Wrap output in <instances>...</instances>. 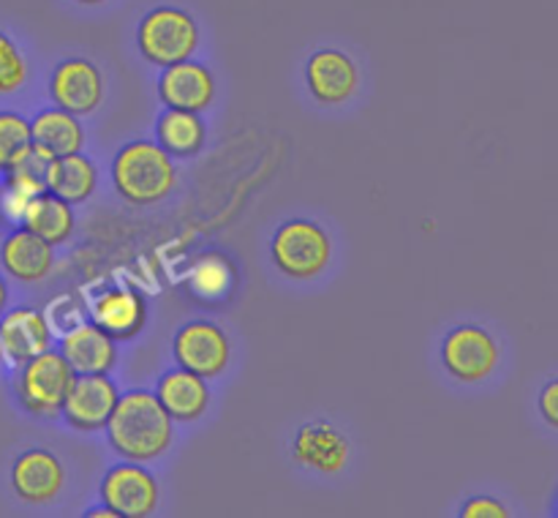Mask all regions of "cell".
Returning <instances> with one entry per match:
<instances>
[{"instance_id": "6da1fadb", "label": "cell", "mask_w": 558, "mask_h": 518, "mask_svg": "<svg viewBox=\"0 0 558 518\" xmlns=\"http://www.w3.org/2000/svg\"><path fill=\"white\" fill-rule=\"evenodd\" d=\"M172 423L156 393L131 390L118 398L112 418L107 423L109 445L125 461H156L172 445Z\"/></svg>"}, {"instance_id": "7a4b0ae2", "label": "cell", "mask_w": 558, "mask_h": 518, "mask_svg": "<svg viewBox=\"0 0 558 518\" xmlns=\"http://www.w3.org/2000/svg\"><path fill=\"white\" fill-rule=\"evenodd\" d=\"M118 194L131 205H156L174 189V164L158 142L136 140L120 147L112 161Z\"/></svg>"}, {"instance_id": "3957f363", "label": "cell", "mask_w": 558, "mask_h": 518, "mask_svg": "<svg viewBox=\"0 0 558 518\" xmlns=\"http://www.w3.org/2000/svg\"><path fill=\"white\" fill-rule=\"evenodd\" d=\"M76 371L71 369L63 352L54 349H44L36 358L25 360L16 374V396H20L22 407L41 418H54L63 412L65 396H69L71 385H74Z\"/></svg>"}, {"instance_id": "277c9868", "label": "cell", "mask_w": 558, "mask_h": 518, "mask_svg": "<svg viewBox=\"0 0 558 518\" xmlns=\"http://www.w3.org/2000/svg\"><path fill=\"white\" fill-rule=\"evenodd\" d=\"M142 55L156 65H172L180 60H189L199 47V27L194 16L174 5H158L145 20L140 22L136 31Z\"/></svg>"}, {"instance_id": "5b68a950", "label": "cell", "mask_w": 558, "mask_h": 518, "mask_svg": "<svg viewBox=\"0 0 558 518\" xmlns=\"http://www.w3.org/2000/svg\"><path fill=\"white\" fill-rule=\"evenodd\" d=\"M330 238L314 221H287L272 238V260L292 278H314L330 262Z\"/></svg>"}, {"instance_id": "8992f818", "label": "cell", "mask_w": 558, "mask_h": 518, "mask_svg": "<svg viewBox=\"0 0 558 518\" xmlns=\"http://www.w3.org/2000/svg\"><path fill=\"white\" fill-rule=\"evenodd\" d=\"M445 369L461 382H483L499 365V344L477 325L456 327L441 347Z\"/></svg>"}, {"instance_id": "52a82bcc", "label": "cell", "mask_w": 558, "mask_h": 518, "mask_svg": "<svg viewBox=\"0 0 558 518\" xmlns=\"http://www.w3.org/2000/svg\"><path fill=\"white\" fill-rule=\"evenodd\" d=\"M101 499L118 518H145L158 507V483L136 461L118 463L104 474Z\"/></svg>"}, {"instance_id": "ba28073f", "label": "cell", "mask_w": 558, "mask_h": 518, "mask_svg": "<svg viewBox=\"0 0 558 518\" xmlns=\"http://www.w3.org/2000/svg\"><path fill=\"white\" fill-rule=\"evenodd\" d=\"M174 360L180 369H189L194 374L213 380L223 374L229 365V338L213 322H189L174 336Z\"/></svg>"}, {"instance_id": "9c48e42d", "label": "cell", "mask_w": 558, "mask_h": 518, "mask_svg": "<svg viewBox=\"0 0 558 518\" xmlns=\"http://www.w3.org/2000/svg\"><path fill=\"white\" fill-rule=\"evenodd\" d=\"M118 398V387L107 374H76L63 403L65 423L80 431L107 429Z\"/></svg>"}, {"instance_id": "30bf717a", "label": "cell", "mask_w": 558, "mask_h": 518, "mask_svg": "<svg viewBox=\"0 0 558 518\" xmlns=\"http://www.w3.org/2000/svg\"><path fill=\"white\" fill-rule=\"evenodd\" d=\"M49 96L54 107L65 109L71 115H90L96 112L98 104L104 101V76L90 60L71 58L54 69L52 82H49Z\"/></svg>"}, {"instance_id": "8fae6325", "label": "cell", "mask_w": 558, "mask_h": 518, "mask_svg": "<svg viewBox=\"0 0 558 518\" xmlns=\"http://www.w3.org/2000/svg\"><path fill=\"white\" fill-rule=\"evenodd\" d=\"M93 322L114 341H131L147 322V303L134 287H109L90 309Z\"/></svg>"}, {"instance_id": "7c38bea8", "label": "cell", "mask_w": 558, "mask_h": 518, "mask_svg": "<svg viewBox=\"0 0 558 518\" xmlns=\"http://www.w3.org/2000/svg\"><path fill=\"white\" fill-rule=\"evenodd\" d=\"M65 483L63 463L54 453L49 450H27L22 453L11 469V485H14L16 496L27 505H44L52 502L60 494Z\"/></svg>"}, {"instance_id": "4fadbf2b", "label": "cell", "mask_w": 558, "mask_h": 518, "mask_svg": "<svg viewBox=\"0 0 558 518\" xmlns=\"http://www.w3.org/2000/svg\"><path fill=\"white\" fill-rule=\"evenodd\" d=\"M158 96L167 104V109H189V112H202L213 104L216 96V82L213 74L202 63L194 60H180L163 69L158 80Z\"/></svg>"}, {"instance_id": "5bb4252c", "label": "cell", "mask_w": 558, "mask_h": 518, "mask_svg": "<svg viewBox=\"0 0 558 518\" xmlns=\"http://www.w3.org/2000/svg\"><path fill=\"white\" fill-rule=\"evenodd\" d=\"M52 344V325L36 309H14L0 314V347L11 363H25Z\"/></svg>"}, {"instance_id": "9a60e30c", "label": "cell", "mask_w": 558, "mask_h": 518, "mask_svg": "<svg viewBox=\"0 0 558 518\" xmlns=\"http://www.w3.org/2000/svg\"><path fill=\"white\" fill-rule=\"evenodd\" d=\"M60 352L76 374H109L118 360L114 338L107 336L96 322H76L60 338Z\"/></svg>"}, {"instance_id": "2e32d148", "label": "cell", "mask_w": 558, "mask_h": 518, "mask_svg": "<svg viewBox=\"0 0 558 518\" xmlns=\"http://www.w3.org/2000/svg\"><path fill=\"white\" fill-rule=\"evenodd\" d=\"M311 93L322 104H341L357 87V65L341 49H319L311 55L305 69Z\"/></svg>"}, {"instance_id": "e0dca14e", "label": "cell", "mask_w": 558, "mask_h": 518, "mask_svg": "<svg viewBox=\"0 0 558 518\" xmlns=\"http://www.w3.org/2000/svg\"><path fill=\"white\" fill-rule=\"evenodd\" d=\"M294 458L316 472H341L349 458V442L341 431L327 420H314L303 425L294 436Z\"/></svg>"}, {"instance_id": "ac0fdd59", "label": "cell", "mask_w": 558, "mask_h": 518, "mask_svg": "<svg viewBox=\"0 0 558 518\" xmlns=\"http://www.w3.org/2000/svg\"><path fill=\"white\" fill-rule=\"evenodd\" d=\"M156 398L174 423H194L207 412L210 387H207L205 376L194 374L189 369H174L161 376L156 387Z\"/></svg>"}, {"instance_id": "d6986e66", "label": "cell", "mask_w": 558, "mask_h": 518, "mask_svg": "<svg viewBox=\"0 0 558 518\" xmlns=\"http://www.w3.org/2000/svg\"><path fill=\"white\" fill-rule=\"evenodd\" d=\"M0 262H3L5 273L14 276L16 281H41L52 270L54 251L47 240L22 227L3 240Z\"/></svg>"}, {"instance_id": "ffe728a7", "label": "cell", "mask_w": 558, "mask_h": 518, "mask_svg": "<svg viewBox=\"0 0 558 518\" xmlns=\"http://www.w3.org/2000/svg\"><path fill=\"white\" fill-rule=\"evenodd\" d=\"M31 131L33 147L47 153L49 158L80 153L82 145H85V129H82L80 118L60 107L38 112V118L31 123Z\"/></svg>"}, {"instance_id": "44dd1931", "label": "cell", "mask_w": 558, "mask_h": 518, "mask_svg": "<svg viewBox=\"0 0 558 518\" xmlns=\"http://www.w3.org/2000/svg\"><path fill=\"white\" fill-rule=\"evenodd\" d=\"M47 191L54 196L65 200L69 205H80V202L90 200L98 183L96 164L80 153H69V156L52 158L47 164Z\"/></svg>"}, {"instance_id": "7402d4cb", "label": "cell", "mask_w": 558, "mask_h": 518, "mask_svg": "<svg viewBox=\"0 0 558 518\" xmlns=\"http://www.w3.org/2000/svg\"><path fill=\"white\" fill-rule=\"evenodd\" d=\"M20 224L41 240H47L49 245H60L74 232V210H71L69 202L54 196L52 191H41L27 202Z\"/></svg>"}, {"instance_id": "603a6c76", "label": "cell", "mask_w": 558, "mask_h": 518, "mask_svg": "<svg viewBox=\"0 0 558 518\" xmlns=\"http://www.w3.org/2000/svg\"><path fill=\"white\" fill-rule=\"evenodd\" d=\"M158 145L169 153V156H194L202 145H205V123H202L199 112H189V109H167L156 125Z\"/></svg>"}, {"instance_id": "cb8c5ba5", "label": "cell", "mask_w": 558, "mask_h": 518, "mask_svg": "<svg viewBox=\"0 0 558 518\" xmlns=\"http://www.w3.org/2000/svg\"><path fill=\"white\" fill-rule=\"evenodd\" d=\"M189 281H191V289H194L199 298H207V300L223 298V294L232 289V281H234L232 262H229L223 254L196 256L194 265H191L189 270Z\"/></svg>"}, {"instance_id": "d4e9b609", "label": "cell", "mask_w": 558, "mask_h": 518, "mask_svg": "<svg viewBox=\"0 0 558 518\" xmlns=\"http://www.w3.org/2000/svg\"><path fill=\"white\" fill-rule=\"evenodd\" d=\"M33 150L31 120L20 112H0V172L20 167Z\"/></svg>"}, {"instance_id": "484cf974", "label": "cell", "mask_w": 558, "mask_h": 518, "mask_svg": "<svg viewBox=\"0 0 558 518\" xmlns=\"http://www.w3.org/2000/svg\"><path fill=\"white\" fill-rule=\"evenodd\" d=\"M27 80V63L16 44L0 31V96L14 93L25 85Z\"/></svg>"}, {"instance_id": "4316f807", "label": "cell", "mask_w": 558, "mask_h": 518, "mask_svg": "<svg viewBox=\"0 0 558 518\" xmlns=\"http://www.w3.org/2000/svg\"><path fill=\"white\" fill-rule=\"evenodd\" d=\"M507 507L499 499H490V496H474L463 507V518H507Z\"/></svg>"}, {"instance_id": "83f0119b", "label": "cell", "mask_w": 558, "mask_h": 518, "mask_svg": "<svg viewBox=\"0 0 558 518\" xmlns=\"http://www.w3.org/2000/svg\"><path fill=\"white\" fill-rule=\"evenodd\" d=\"M539 412H543L545 423L558 431V376L550 380L548 385L543 387V393H539Z\"/></svg>"}, {"instance_id": "f1b7e54d", "label": "cell", "mask_w": 558, "mask_h": 518, "mask_svg": "<svg viewBox=\"0 0 558 518\" xmlns=\"http://www.w3.org/2000/svg\"><path fill=\"white\" fill-rule=\"evenodd\" d=\"M87 516H90V518H118V513H114L112 507L104 505V510H90Z\"/></svg>"}, {"instance_id": "f546056e", "label": "cell", "mask_w": 558, "mask_h": 518, "mask_svg": "<svg viewBox=\"0 0 558 518\" xmlns=\"http://www.w3.org/2000/svg\"><path fill=\"white\" fill-rule=\"evenodd\" d=\"M5 303H9V287H5L3 276H0V314L5 311Z\"/></svg>"}, {"instance_id": "4dcf8cb0", "label": "cell", "mask_w": 558, "mask_h": 518, "mask_svg": "<svg viewBox=\"0 0 558 518\" xmlns=\"http://www.w3.org/2000/svg\"><path fill=\"white\" fill-rule=\"evenodd\" d=\"M76 3H82V5H98V3H104V0H76Z\"/></svg>"}, {"instance_id": "1f68e13d", "label": "cell", "mask_w": 558, "mask_h": 518, "mask_svg": "<svg viewBox=\"0 0 558 518\" xmlns=\"http://www.w3.org/2000/svg\"><path fill=\"white\" fill-rule=\"evenodd\" d=\"M0 360H3V347H0Z\"/></svg>"}]
</instances>
